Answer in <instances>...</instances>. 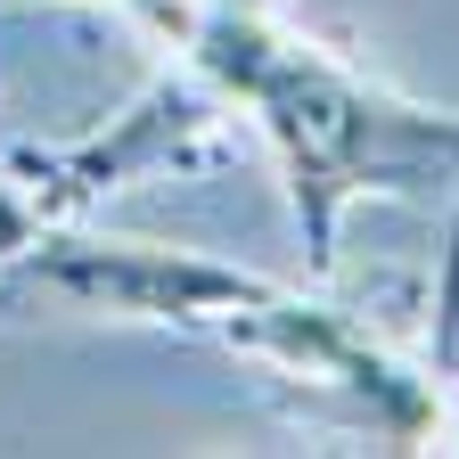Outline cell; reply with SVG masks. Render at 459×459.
<instances>
[{
	"instance_id": "obj_1",
	"label": "cell",
	"mask_w": 459,
	"mask_h": 459,
	"mask_svg": "<svg viewBox=\"0 0 459 459\" xmlns=\"http://www.w3.org/2000/svg\"><path fill=\"white\" fill-rule=\"evenodd\" d=\"M148 33L189 57L271 148L312 279L336 271L344 213L361 197L451 205L459 221V107L402 99L394 82L361 74L287 17V0H156Z\"/></svg>"
},
{
	"instance_id": "obj_2",
	"label": "cell",
	"mask_w": 459,
	"mask_h": 459,
	"mask_svg": "<svg viewBox=\"0 0 459 459\" xmlns=\"http://www.w3.org/2000/svg\"><path fill=\"white\" fill-rule=\"evenodd\" d=\"M238 140H247V124L230 115V99L189 66V57H172V66H164L132 107H115L99 132L49 140V148H17L9 172H17V189L41 205V221H82L91 205L124 197V189H140V181L230 164V156H238Z\"/></svg>"
},
{
	"instance_id": "obj_3",
	"label": "cell",
	"mask_w": 459,
	"mask_h": 459,
	"mask_svg": "<svg viewBox=\"0 0 459 459\" xmlns=\"http://www.w3.org/2000/svg\"><path fill=\"white\" fill-rule=\"evenodd\" d=\"M41 230H49V221H41V205L17 189V172L0 164V263H9V255H25V247L41 238Z\"/></svg>"
},
{
	"instance_id": "obj_4",
	"label": "cell",
	"mask_w": 459,
	"mask_h": 459,
	"mask_svg": "<svg viewBox=\"0 0 459 459\" xmlns=\"http://www.w3.org/2000/svg\"><path fill=\"white\" fill-rule=\"evenodd\" d=\"M82 9H124V17H140V25H148V17H156V0H82Z\"/></svg>"
}]
</instances>
